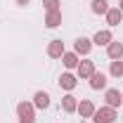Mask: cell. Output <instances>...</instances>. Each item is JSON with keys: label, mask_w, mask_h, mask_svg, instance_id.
<instances>
[{"label": "cell", "mask_w": 123, "mask_h": 123, "mask_svg": "<svg viewBox=\"0 0 123 123\" xmlns=\"http://www.w3.org/2000/svg\"><path fill=\"white\" fill-rule=\"evenodd\" d=\"M76 71H78V78H90L97 69H95V62L92 59H80V64L76 66Z\"/></svg>", "instance_id": "6"}, {"label": "cell", "mask_w": 123, "mask_h": 123, "mask_svg": "<svg viewBox=\"0 0 123 123\" xmlns=\"http://www.w3.org/2000/svg\"><path fill=\"white\" fill-rule=\"evenodd\" d=\"M104 17H107V24H109V26H118V24L123 21V12L118 10V7H109Z\"/></svg>", "instance_id": "9"}, {"label": "cell", "mask_w": 123, "mask_h": 123, "mask_svg": "<svg viewBox=\"0 0 123 123\" xmlns=\"http://www.w3.org/2000/svg\"><path fill=\"white\" fill-rule=\"evenodd\" d=\"M107 55H109V59L114 62V59H121L123 57V43H118V40H111L107 45Z\"/></svg>", "instance_id": "10"}, {"label": "cell", "mask_w": 123, "mask_h": 123, "mask_svg": "<svg viewBox=\"0 0 123 123\" xmlns=\"http://www.w3.org/2000/svg\"><path fill=\"white\" fill-rule=\"evenodd\" d=\"M64 52H66V50H64V43H62L59 38H55V40L47 43V57H52V59H62Z\"/></svg>", "instance_id": "4"}, {"label": "cell", "mask_w": 123, "mask_h": 123, "mask_svg": "<svg viewBox=\"0 0 123 123\" xmlns=\"http://www.w3.org/2000/svg\"><path fill=\"white\" fill-rule=\"evenodd\" d=\"M114 40V36H111V31L109 29H102L95 33V38H92V45H109Z\"/></svg>", "instance_id": "11"}, {"label": "cell", "mask_w": 123, "mask_h": 123, "mask_svg": "<svg viewBox=\"0 0 123 123\" xmlns=\"http://www.w3.org/2000/svg\"><path fill=\"white\" fill-rule=\"evenodd\" d=\"M118 10H121V12H123V0H121V2H118Z\"/></svg>", "instance_id": "21"}, {"label": "cell", "mask_w": 123, "mask_h": 123, "mask_svg": "<svg viewBox=\"0 0 123 123\" xmlns=\"http://www.w3.org/2000/svg\"><path fill=\"white\" fill-rule=\"evenodd\" d=\"M29 2H31V0H17V5H21V7H26Z\"/></svg>", "instance_id": "20"}, {"label": "cell", "mask_w": 123, "mask_h": 123, "mask_svg": "<svg viewBox=\"0 0 123 123\" xmlns=\"http://www.w3.org/2000/svg\"><path fill=\"white\" fill-rule=\"evenodd\" d=\"M33 107L36 109H47L50 107V95L43 90H38L36 95H33Z\"/></svg>", "instance_id": "14"}, {"label": "cell", "mask_w": 123, "mask_h": 123, "mask_svg": "<svg viewBox=\"0 0 123 123\" xmlns=\"http://www.w3.org/2000/svg\"><path fill=\"white\" fill-rule=\"evenodd\" d=\"M59 0H43V7H45V12H57L59 10Z\"/></svg>", "instance_id": "19"}, {"label": "cell", "mask_w": 123, "mask_h": 123, "mask_svg": "<svg viewBox=\"0 0 123 123\" xmlns=\"http://www.w3.org/2000/svg\"><path fill=\"white\" fill-rule=\"evenodd\" d=\"M45 26H47V29H57V26H62V12H59V10L45 14Z\"/></svg>", "instance_id": "15"}, {"label": "cell", "mask_w": 123, "mask_h": 123, "mask_svg": "<svg viewBox=\"0 0 123 123\" xmlns=\"http://www.w3.org/2000/svg\"><path fill=\"white\" fill-rule=\"evenodd\" d=\"M121 104H123V92H121Z\"/></svg>", "instance_id": "22"}, {"label": "cell", "mask_w": 123, "mask_h": 123, "mask_svg": "<svg viewBox=\"0 0 123 123\" xmlns=\"http://www.w3.org/2000/svg\"><path fill=\"white\" fill-rule=\"evenodd\" d=\"M116 121V109L111 107H102L92 114V123H114Z\"/></svg>", "instance_id": "2"}, {"label": "cell", "mask_w": 123, "mask_h": 123, "mask_svg": "<svg viewBox=\"0 0 123 123\" xmlns=\"http://www.w3.org/2000/svg\"><path fill=\"white\" fill-rule=\"evenodd\" d=\"M76 85H78V78L74 76V74H69V71H66V74H62V76H59V88H62V90L71 92Z\"/></svg>", "instance_id": "7"}, {"label": "cell", "mask_w": 123, "mask_h": 123, "mask_svg": "<svg viewBox=\"0 0 123 123\" xmlns=\"http://www.w3.org/2000/svg\"><path fill=\"white\" fill-rule=\"evenodd\" d=\"M76 111L80 114V118H92V114L97 111V107H95V102H92V99H80Z\"/></svg>", "instance_id": "5"}, {"label": "cell", "mask_w": 123, "mask_h": 123, "mask_svg": "<svg viewBox=\"0 0 123 123\" xmlns=\"http://www.w3.org/2000/svg\"><path fill=\"white\" fill-rule=\"evenodd\" d=\"M62 109H64L66 114H74V111H76V109H78V99H76V97H74V95H71V92L62 97Z\"/></svg>", "instance_id": "13"}, {"label": "cell", "mask_w": 123, "mask_h": 123, "mask_svg": "<svg viewBox=\"0 0 123 123\" xmlns=\"http://www.w3.org/2000/svg\"><path fill=\"white\" fill-rule=\"evenodd\" d=\"M109 74L114 78H123V62L121 59H114L111 64H109Z\"/></svg>", "instance_id": "17"}, {"label": "cell", "mask_w": 123, "mask_h": 123, "mask_svg": "<svg viewBox=\"0 0 123 123\" xmlns=\"http://www.w3.org/2000/svg\"><path fill=\"white\" fill-rule=\"evenodd\" d=\"M104 99H107V107H111V109L121 107V92L116 90V88H109L104 92Z\"/></svg>", "instance_id": "8"}, {"label": "cell", "mask_w": 123, "mask_h": 123, "mask_svg": "<svg viewBox=\"0 0 123 123\" xmlns=\"http://www.w3.org/2000/svg\"><path fill=\"white\" fill-rule=\"evenodd\" d=\"M62 62H64L66 69H76L78 64H80V57H78L76 52H64L62 55Z\"/></svg>", "instance_id": "16"}, {"label": "cell", "mask_w": 123, "mask_h": 123, "mask_svg": "<svg viewBox=\"0 0 123 123\" xmlns=\"http://www.w3.org/2000/svg\"><path fill=\"white\" fill-rule=\"evenodd\" d=\"M17 118H19V123H36V107H33V102H19L17 104Z\"/></svg>", "instance_id": "1"}, {"label": "cell", "mask_w": 123, "mask_h": 123, "mask_svg": "<svg viewBox=\"0 0 123 123\" xmlns=\"http://www.w3.org/2000/svg\"><path fill=\"white\" fill-rule=\"evenodd\" d=\"M90 10L95 12V14H107V10H109V2H107V0H92Z\"/></svg>", "instance_id": "18"}, {"label": "cell", "mask_w": 123, "mask_h": 123, "mask_svg": "<svg viewBox=\"0 0 123 123\" xmlns=\"http://www.w3.org/2000/svg\"><path fill=\"white\" fill-rule=\"evenodd\" d=\"M88 80H90V88H92V90H104V88H107V76L99 74V71H95Z\"/></svg>", "instance_id": "12"}, {"label": "cell", "mask_w": 123, "mask_h": 123, "mask_svg": "<svg viewBox=\"0 0 123 123\" xmlns=\"http://www.w3.org/2000/svg\"><path fill=\"white\" fill-rule=\"evenodd\" d=\"M90 50H92V40L90 38H83V36H80L76 43H74V52H76L78 57H88Z\"/></svg>", "instance_id": "3"}]
</instances>
